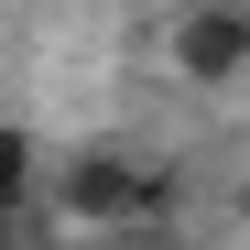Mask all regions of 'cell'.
<instances>
[{
	"instance_id": "2",
	"label": "cell",
	"mask_w": 250,
	"mask_h": 250,
	"mask_svg": "<svg viewBox=\"0 0 250 250\" xmlns=\"http://www.w3.org/2000/svg\"><path fill=\"white\" fill-rule=\"evenodd\" d=\"M163 65L185 87H239L250 76V0H185L163 33Z\"/></svg>"
},
{
	"instance_id": "1",
	"label": "cell",
	"mask_w": 250,
	"mask_h": 250,
	"mask_svg": "<svg viewBox=\"0 0 250 250\" xmlns=\"http://www.w3.org/2000/svg\"><path fill=\"white\" fill-rule=\"evenodd\" d=\"M174 174L152 152H120V142H87L44 174V207L55 229H87V239H131V229H174Z\"/></svg>"
},
{
	"instance_id": "6",
	"label": "cell",
	"mask_w": 250,
	"mask_h": 250,
	"mask_svg": "<svg viewBox=\"0 0 250 250\" xmlns=\"http://www.w3.org/2000/svg\"><path fill=\"white\" fill-rule=\"evenodd\" d=\"M239 250H250V239H239Z\"/></svg>"
},
{
	"instance_id": "5",
	"label": "cell",
	"mask_w": 250,
	"mask_h": 250,
	"mask_svg": "<svg viewBox=\"0 0 250 250\" xmlns=\"http://www.w3.org/2000/svg\"><path fill=\"white\" fill-rule=\"evenodd\" d=\"M120 250H196V239H174V229H131Z\"/></svg>"
},
{
	"instance_id": "4",
	"label": "cell",
	"mask_w": 250,
	"mask_h": 250,
	"mask_svg": "<svg viewBox=\"0 0 250 250\" xmlns=\"http://www.w3.org/2000/svg\"><path fill=\"white\" fill-rule=\"evenodd\" d=\"M0 250H44L33 239V207H0Z\"/></svg>"
},
{
	"instance_id": "3",
	"label": "cell",
	"mask_w": 250,
	"mask_h": 250,
	"mask_svg": "<svg viewBox=\"0 0 250 250\" xmlns=\"http://www.w3.org/2000/svg\"><path fill=\"white\" fill-rule=\"evenodd\" d=\"M33 196H44V142L22 120H0V207H33Z\"/></svg>"
}]
</instances>
